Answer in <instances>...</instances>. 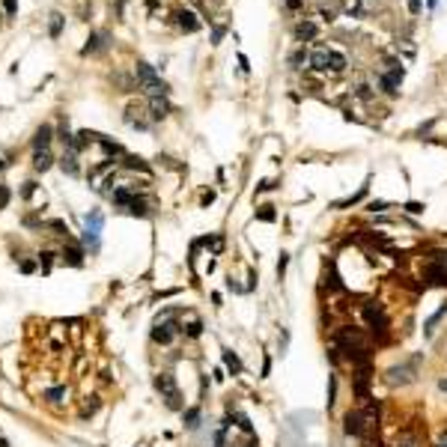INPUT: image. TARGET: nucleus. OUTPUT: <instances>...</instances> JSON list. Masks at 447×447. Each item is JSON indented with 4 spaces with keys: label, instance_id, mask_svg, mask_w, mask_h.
<instances>
[{
    "label": "nucleus",
    "instance_id": "nucleus-1",
    "mask_svg": "<svg viewBox=\"0 0 447 447\" xmlns=\"http://www.w3.org/2000/svg\"><path fill=\"white\" fill-rule=\"evenodd\" d=\"M420 277L432 287H447V251H432L426 256Z\"/></svg>",
    "mask_w": 447,
    "mask_h": 447
},
{
    "label": "nucleus",
    "instance_id": "nucleus-2",
    "mask_svg": "<svg viewBox=\"0 0 447 447\" xmlns=\"http://www.w3.org/2000/svg\"><path fill=\"white\" fill-rule=\"evenodd\" d=\"M134 75H137V84H140L149 96H164V93H167V84L155 75V69L149 63H137L134 66Z\"/></svg>",
    "mask_w": 447,
    "mask_h": 447
},
{
    "label": "nucleus",
    "instance_id": "nucleus-3",
    "mask_svg": "<svg viewBox=\"0 0 447 447\" xmlns=\"http://www.w3.org/2000/svg\"><path fill=\"white\" fill-rule=\"evenodd\" d=\"M364 319H367L370 331H373L379 340H387V328H390V322H387V316H384L382 304H376V301H367V304H364Z\"/></svg>",
    "mask_w": 447,
    "mask_h": 447
},
{
    "label": "nucleus",
    "instance_id": "nucleus-4",
    "mask_svg": "<svg viewBox=\"0 0 447 447\" xmlns=\"http://www.w3.org/2000/svg\"><path fill=\"white\" fill-rule=\"evenodd\" d=\"M420 361H423V355H412L406 364L390 367V370H387V382H390V384H409V382H415Z\"/></svg>",
    "mask_w": 447,
    "mask_h": 447
},
{
    "label": "nucleus",
    "instance_id": "nucleus-5",
    "mask_svg": "<svg viewBox=\"0 0 447 447\" xmlns=\"http://www.w3.org/2000/svg\"><path fill=\"white\" fill-rule=\"evenodd\" d=\"M155 387L161 390V397H164V403H167V409H182V394H179V387L173 382V376L170 373H158L155 376Z\"/></svg>",
    "mask_w": 447,
    "mask_h": 447
},
{
    "label": "nucleus",
    "instance_id": "nucleus-6",
    "mask_svg": "<svg viewBox=\"0 0 447 447\" xmlns=\"http://www.w3.org/2000/svg\"><path fill=\"white\" fill-rule=\"evenodd\" d=\"M101 212H90L87 215V230H84V245H90L93 251H98V233H101Z\"/></svg>",
    "mask_w": 447,
    "mask_h": 447
},
{
    "label": "nucleus",
    "instance_id": "nucleus-7",
    "mask_svg": "<svg viewBox=\"0 0 447 447\" xmlns=\"http://www.w3.org/2000/svg\"><path fill=\"white\" fill-rule=\"evenodd\" d=\"M179 331H182V328H179L173 319L158 322V325L152 328V340H155V343H161V346H167V343H173V337H176Z\"/></svg>",
    "mask_w": 447,
    "mask_h": 447
},
{
    "label": "nucleus",
    "instance_id": "nucleus-8",
    "mask_svg": "<svg viewBox=\"0 0 447 447\" xmlns=\"http://www.w3.org/2000/svg\"><path fill=\"white\" fill-rule=\"evenodd\" d=\"M343 432L346 435H364V415L361 412H349L343 417Z\"/></svg>",
    "mask_w": 447,
    "mask_h": 447
},
{
    "label": "nucleus",
    "instance_id": "nucleus-9",
    "mask_svg": "<svg viewBox=\"0 0 447 447\" xmlns=\"http://www.w3.org/2000/svg\"><path fill=\"white\" fill-rule=\"evenodd\" d=\"M400 78H403V69L394 63V72H387L382 75V90L387 96H397V90H400Z\"/></svg>",
    "mask_w": 447,
    "mask_h": 447
},
{
    "label": "nucleus",
    "instance_id": "nucleus-10",
    "mask_svg": "<svg viewBox=\"0 0 447 447\" xmlns=\"http://www.w3.org/2000/svg\"><path fill=\"white\" fill-rule=\"evenodd\" d=\"M107 39H110L107 33H93L90 42L84 45V54H98V51H104V48H107Z\"/></svg>",
    "mask_w": 447,
    "mask_h": 447
},
{
    "label": "nucleus",
    "instance_id": "nucleus-11",
    "mask_svg": "<svg viewBox=\"0 0 447 447\" xmlns=\"http://www.w3.org/2000/svg\"><path fill=\"white\" fill-rule=\"evenodd\" d=\"M51 137H54V128H51V126H42L39 131H36V137H33V152H39V149H48Z\"/></svg>",
    "mask_w": 447,
    "mask_h": 447
},
{
    "label": "nucleus",
    "instance_id": "nucleus-12",
    "mask_svg": "<svg viewBox=\"0 0 447 447\" xmlns=\"http://www.w3.org/2000/svg\"><path fill=\"white\" fill-rule=\"evenodd\" d=\"M444 316H447V301L438 307V310H435V313H432V316H429V319L423 322V337H432V334H435V325L444 319Z\"/></svg>",
    "mask_w": 447,
    "mask_h": 447
},
{
    "label": "nucleus",
    "instance_id": "nucleus-13",
    "mask_svg": "<svg viewBox=\"0 0 447 447\" xmlns=\"http://www.w3.org/2000/svg\"><path fill=\"white\" fill-rule=\"evenodd\" d=\"M149 110H152V120H164L170 114V104H167L164 96H152L149 98Z\"/></svg>",
    "mask_w": 447,
    "mask_h": 447
},
{
    "label": "nucleus",
    "instance_id": "nucleus-14",
    "mask_svg": "<svg viewBox=\"0 0 447 447\" xmlns=\"http://www.w3.org/2000/svg\"><path fill=\"white\" fill-rule=\"evenodd\" d=\"M176 18H179V27H182L185 33H197V30H200V21H197V15H194V12H188V9H182Z\"/></svg>",
    "mask_w": 447,
    "mask_h": 447
},
{
    "label": "nucleus",
    "instance_id": "nucleus-15",
    "mask_svg": "<svg viewBox=\"0 0 447 447\" xmlns=\"http://www.w3.org/2000/svg\"><path fill=\"white\" fill-rule=\"evenodd\" d=\"M310 63H313V69H319V72L331 69V51H325V48L313 51V54H310Z\"/></svg>",
    "mask_w": 447,
    "mask_h": 447
},
{
    "label": "nucleus",
    "instance_id": "nucleus-16",
    "mask_svg": "<svg viewBox=\"0 0 447 447\" xmlns=\"http://www.w3.org/2000/svg\"><path fill=\"white\" fill-rule=\"evenodd\" d=\"M224 367H227L233 376H239V373L245 370V367H242V361H239V355H236L233 349H224Z\"/></svg>",
    "mask_w": 447,
    "mask_h": 447
},
{
    "label": "nucleus",
    "instance_id": "nucleus-17",
    "mask_svg": "<svg viewBox=\"0 0 447 447\" xmlns=\"http://www.w3.org/2000/svg\"><path fill=\"white\" fill-rule=\"evenodd\" d=\"M51 164H54V155H51L48 149H39V152H33V167H36V170H42V173H45Z\"/></svg>",
    "mask_w": 447,
    "mask_h": 447
},
{
    "label": "nucleus",
    "instance_id": "nucleus-18",
    "mask_svg": "<svg viewBox=\"0 0 447 447\" xmlns=\"http://www.w3.org/2000/svg\"><path fill=\"white\" fill-rule=\"evenodd\" d=\"M63 259L69 262V265H75V268H78V265H84V251H81L78 245H69V248L63 251Z\"/></svg>",
    "mask_w": 447,
    "mask_h": 447
},
{
    "label": "nucleus",
    "instance_id": "nucleus-19",
    "mask_svg": "<svg viewBox=\"0 0 447 447\" xmlns=\"http://www.w3.org/2000/svg\"><path fill=\"white\" fill-rule=\"evenodd\" d=\"M110 197H114V203H117V206H131V203L137 200V197L128 191V188H117V191L110 194Z\"/></svg>",
    "mask_w": 447,
    "mask_h": 447
},
{
    "label": "nucleus",
    "instance_id": "nucleus-20",
    "mask_svg": "<svg viewBox=\"0 0 447 447\" xmlns=\"http://www.w3.org/2000/svg\"><path fill=\"white\" fill-rule=\"evenodd\" d=\"M295 36H298V39H313V36H316V24H313V21H301V24L295 27Z\"/></svg>",
    "mask_w": 447,
    "mask_h": 447
},
{
    "label": "nucleus",
    "instance_id": "nucleus-21",
    "mask_svg": "<svg viewBox=\"0 0 447 447\" xmlns=\"http://www.w3.org/2000/svg\"><path fill=\"white\" fill-rule=\"evenodd\" d=\"M60 164H63V170L69 176H78V158H75V152H66Z\"/></svg>",
    "mask_w": 447,
    "mask_h": 447
},
{
    "label": "nucleus",
    "instance_id": "nucleus-22",
    "mask_svg": "<svg viewBox=\"0 0 447 447\" xmlns=\"http://www.w3.org/2000/svg\"><path fill=\"white\" fill-rule=\"evenodd\" d=\"M63 30V15L60 12H51V24H48V33H51V39H57Z\"/></svg>",
    "mask_w": 447,
    "mask_h": 447
},
{
    "label": "nucleus",
    "instance_id": "nucleus-23",
    "mask_svg": "<svg viewBox=\"0 0 447 447\" xmlns=\"http://www.w3.org/2000/svg\"><path fill=\"white\" fill-rule=\"evenodd\" d=\"M364 194H367V185H361V191L352 194V197H346V200H337V203H334V209H346V206H352V203H358Z\"/></svg>",
    "mask_w": 447,
    "mask_h": 447
},
{
    "label": "nucleus",
    "instance_id": "nucleus-24",
    "mask_svg": "<svg viewBox=\"0 0 447 447\" xmlns=\"http://www.w3.org/2000/svg\"><path fill=\"white\" fill-rule=\"evenodd\" d=\"M96 143H98V146H101V149H104V152H107V155H123V149H120L117 143H110V140H104V137H98Z\"/></svg>",
    "mask_w": 447,
    "mask_h": 447
},
{
    "label": "nucleus",
    "instance_id": "nucleus-25",
    "mask_svg": "<svg viewBox=\"0 0 447 447\" xmlns=\"http://www.w3.org/2000/svg\"><path fill=\"white\" fill-rule=\"evenodd\" d=\"M387 206H390L387 200H370V203H367V212H373V215H376V212H384Z\"/></svg>",
    "mask_w": 447,
    "mask_h": 447
},
{
    "label": "nucleus",
    "instance_id": "nucleus-26",
    "mask_svg": "<svg viewBox=\"0 0 447 447\" xmlns=\"http://www.w3.org/2000/svg\"><path fill=\"white\" fill-rule=\"evenodd\" d=\"M331 69H334V72L346 69V57H343V54H337V51H331Z\"/></svg>",
    "mask_w": 447,
    "mask_h": 447
},
{
    "label": "nucleus",
    "instance_id": "nucleus-27",
    "mask_svg": "<svg viewBox=\"0 0 447 447\" xmlns=\"http://www.w3.org/2000/svg\"><path fill=\"white\" fill-rule=\"evenodd\" d=\"M256 218H259V221H274V206H259Z\"/></svg>",
    "mask_w": 447,
    "mask_h": 447
},
{
    "label": "nucleus",
    "instance_id": "nucleus-28",
    "mask_svg": "<svg viewBox=\"0 0 447 447\" xmlns=\"http://www.w3.org/2000/svg\"><path fill=\"white\" fill-rule=\"evenodd\" d=\"M197 420H200V409H188V412H185V423H188L191 429H197Z\"/></svg>",
    "mask_w": 447,
    "mask_h": 447
},
{
    "label": "nucleus",
    "instance_id": "nucleus-29",
    "mask_svg": "<svg viewBox=\"0 0 447 447\" xmlns=\"http://www.w3.org/2000/svg\"><path fill=\"white\" fill-rule=\"evenodd\" d=\"M397 447H417V435H403V438H397Z\"/></svg>",
    "mask_w": 447,
    "mask_h": 447
},
{
    "label": "nucleus",
    "instance_id": "nucleus-30",
    "mask_svg": "<svg viewBox=\"0 0 447 447\" xmlns=\"http://www.w3.org/2000/svg\"><path fill=\"white\" fill-rule=\"evenodd\" d=\"M128 212H131V215H146V203H143V200H134V203L128 206Z\"/></svg>",
    "mask_w": 447,
    "mask_h": 447
},
{
    "label": "nucleus",
    "instance_id": "nucleus-31",
    "mask_svg": "<svg viewBox=\"0 0 447 447\" xmlns=\"http://www.w3.org/2000/svg\"><path fill=\"white\" fill-rule=\"evenodd\" d=\"M66 394V387H51V390H45V400H51V403H57L60 397Z\"/></svg>",
    "mask_w": 447,
    "mask_h": 447
},
{
    "label": "nucleus",
    "instance_id": "nucleus-32",
    "mask_svg": "<svg viewBox=\"0 0 447 447\" xmlns=\"http://www.w3.org/2000/svg\"><path fill=\"white\" fill-rule=\"evenodd\" d=\"M9 197H12V191H9L6 185H0V209H6V206H9Z\"/></svg>",
    "mask_w": 447,
    "mask_h": 447
},
{
    "label": "nucleus",
    "instance_id": "nucleus-33",
    "mask_svg": "<svg viewBox=\"0 0 447 447\" xmlns=\"http://www.w3.org/2000/svg\"><path fill=\"white\" fill-rule=\"evenodd\" d=\"M39 259H42V271H51V259H54V254H51V251H45Z\"/></svg>",
    "mask_w": 447,
    "mask_h": 447
},
{
    "label": "nucleus",
    "instance_id": "nucleus-34",
    "mask_svg": "<svg viewBox=\"0 0 447 447\" xmlns=\"http://www.w3.org/2000/svg\"><path fill=\"white\" fill-rule=\"evenodd\" d=\"M287 265H289V256H287V254H281V259H277V277H284Z\"/></svg>",
    "mask_w": 447,
    "mask_h": 447
},
{
    "label": "nucleus",
    "instance_id": "nucleus-35",
    "mask_svg": "<svg viewBox=\"0 0 447 447\" xmlns=\"http://www.w3.org/2000/svg\"><path fill=\"white\" fill-rule=\"evenodd\" d=\"M236 420H239V426H242L245 432H254V426H251V420H248V417H245V415H236Z\"/></svg>",
    "mask_w": 447,
    "mask_h": 447
},
{
    "label": "nucleus",
    "instance_id": "nucleus-36",
    "mask_svg": "<svg viewBox=\"0 0 447 447\" xmlns=\"http://www.w3.org/2000/svg\"><path fill=\"white\" fill-rule=\"evenodd\" d=\"M403 209H406V212H412V215H420V212H423V206H420V203H406Z\"/></svg>",
    "mask_w": 447,
    "mask_h": 447
},
{
    "label": "nucleus",
    "instance_id": "nucleus-37",
    "mask_svg": "<svg viewBox=\"0 0 447 447\" xmlns=\"http://www.w3.org/2000/svg\"><path fill=\"white\" fill-rule=\"evenodd\" d=\"M200 331H203L200 322H191V325H188V337H200Z\"/></svg>",
    "mask_w": 447,
    "mask_h": 447
},
{
    "label": "nucleus",
    "instance_id": "nucleus-38",
    "mask_svg": "<svg viewBox=\"0 0 447 447\" xmlns=\"http://www.w3.org/2000/svg\"><path fill=\"white\" fill-rule=\"evenodd\" d=\"M310 57H307V51H298V54H292V63L298 66V63H307Z\"/></svg>",
    "mask_w": 447,
    "mask_h": 447
},
{
    "label": "nucleus",
    "instance_id": "nucleus-39",
    "mask_svg": "<svg viewBox=\"0 0 447 447\" xmlns=\"http://www.w3.org/2000/svg\"><path fill=\"white\" fill-rule=\"evenodd\" d=\"M48 227H51V230H57L60 236H66V224L63 221H48Z\"/></svg>",
    "mask_w": 447,
    "mask_h": 447
},
{
    "label": "nucleus",
    "instance_id": "nucleus-40",
    "mask_svg": "<svg viewBox=\"0 0 447 447\" xmlns=\"http://www.w3.org/2000/svg\"><path fill=\"white\" fill-rule=\"evenodd\" d=\"M33 268H36V262H30V259H24V262H21V271H24V274H30Z\"/></svg>",
    "mask_w": 447,
    "mask_h": 447
},
{
    "label": "nucleus",
    "instance_id": "nucleus-41",
    "mask_svg": "<svg viewBox=\"0 0 447 447\" xmlns=\"http://www.w3.org/2000/svg\"><path fill=\"white\" fill-rule=\"evenodd\" d=\"M409 9L417 15V12H420V0H409Z\"/></svg>",
    "mask_w": 447,
    "mask_h": 447
},
{
    "label": "nucleus",
    "instance_id": "nucleus-42",
    "mask_svg": "<svg viewBox=\"0 0 447 447\" xmlns=\"http://www.w3.org/2000/svg\"><path fill=\"white\" fill-rule=\"evenodd\" d=\"M268 370H271V358H265V361H262V376H268Z\"/></svg>",
    "mask_w": 447,
    "mask_h": 447
},
{
    "label": "nucleus",
    "instance_id": "nucleus-43",
    "mask_svg": "<svg viewBox=\"0 0 447 447\" xmlns=\"http://www.w3.org/2000/svg\"><path fill=\"white\" fill-rule=\"evenodd\" d=\"M33 191H36V182H27V185H24V197H30Z\"/></svg>",
    "mask_w": 447,
    "mask_h": 447
},
{
    "label": "nucleus",
    "instance_id": "nucleus-44",
    "mask_svg": "<svg viewBox=\"0 0 447 447\" xmlns=\"http://www.w3.org/2000/svg\"><path fill=\"white\" fill-rule=\"evenodd\" d=\"M6 12H9V15H15V0H6Z\"/></svg>",
    "mask_w": 447,
    "mask_h": 447
},
{
    "label": "nucleus",
    "instance_id": "nucleus-45",
    "mask_svg": "<svg viewBox=\"0 0 447 447\" xmlns=\"http://www.w3.org/2000/svg\"><path fill=\"white\" fill-rule=\"evenodd\" d=\"M287 6H289V9H298V6H301V0H287Z\"/></svg>",
    "mask_w": 447,
    "mask_h": 447
},
{
    "label": "nucleus",
    "instance_id": "nucleus-46",
    "mask_svg": "<svg viewBox=\"0 0 447 447\" xmlns=\"http://www.w3.org/2000/svg\"><path fill=\"white\" fill-rule=\"evenodd\" d=\"M438 390H444L447 394V379H438Z\"/></svg>",
    "mask_w": 447,
    "mask_h": 447
},
{
    "label": "nucleus",
    "instance_id": "nucleus-47",
    "mask_svg": "<svg viewBox=\"0 0 447 447\" xmlns=\"http://www.w3.org/2000/svg\"><path fill=\"white\" fill-rule=\"evenodd\" d=\"M435 447H447V432L441 435V438H438V444H435Z\"/></svg>",
    "mask_w": 447,
    "mask_h": 447
},
{
    "label": "nucleus",
    "instance_id": "nucleus-48",
    "mask_svg": "<svg viewBox=\"0 0 447 447\" xmlns=\"http://www.w3.org/2000/svg\"><path fill=\"white\" fill-rule=\"evenodd\" d=\"M3 167H6V161H3V158H0V170H3Z\"/></svg>",
    "mask_w": 447,
    "mask_h": 447
},
{
    "label": "nucleus",
    "instance_id": "nucleus-49",
    "mask_svg": "<svg viewBox=\"0 0 447 447\" xmlns=\"http://www.w3.org/2000/svg\"><path fill=\"white\" fill-rule=\"evenodd\" d=\"M0 447H9V444H6V441H3V438H0Z\"/></svg>",
    "mask_w": 447,
    "mask_h": 447
},
{
    "label": "nucleus",
    "instance_id": "nucleus-50",
    "mask_svg": "<svg viewBox=\"0 0 447 447\" xmlns=\"http://www.w3.org/2000/svg\"><path fill=\"white\" fill-rule=\"evenodd\" d=\"M248 447H256V444H248Z\"/></svg>",
    "mask_w": 447,
    "mask_h": 447
}]
</instances>
